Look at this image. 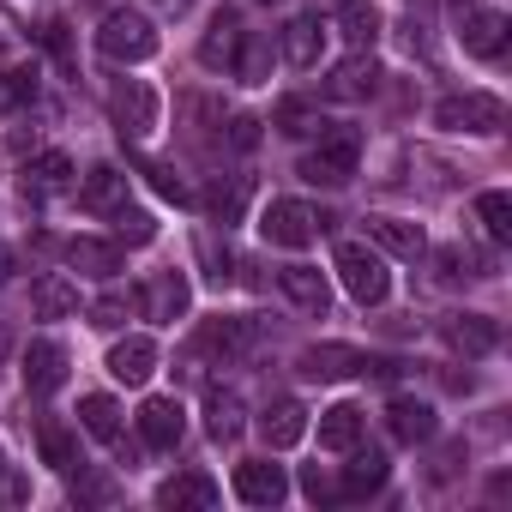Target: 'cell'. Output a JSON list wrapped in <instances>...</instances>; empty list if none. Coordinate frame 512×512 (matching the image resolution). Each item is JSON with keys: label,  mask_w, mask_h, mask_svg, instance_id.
Wrapping results in <instances>:
<instances>
[{"label": "cell", "mask_w": 512, "mask_h": 512, "mask_svg": "<svg viewBox=\"0 0 512 512\" xmlns=\"http://www.w3.org/2000/svg\"><path fill=\"white\" fill-rule=\"evenodd\" d=\"M109 115H115V133H121V139H145V133L157 127V91H151L145 79H127V85L115 91Z\"/></svg>", "instance_id": "8992f818"}, {"label": "cell", "mask_w": 512, "mask_h": 512, "mask_svg": "<svg viewBox=\"0 0 512 512\" xmlns=\"http://www.w3.org/2000/svg\"><path fill=\"white\" fill-rule=\"evenodd\" d=\"M73 181V157L67 151H43L37 163H25V199H43L49 187H67Z\"/></svg>", "instance_id": "4316f807"}, {"label": "cell", "mask_w": 512, "mask_h": 512, "mask_svg": "<svg viewBox=\"0 0 512 512\" xmlns=\"http://www.w3.org/2000/svg\"><path fill=\"white\" fill-rule=\"evenodd\" d=\"M235 79L241 85H266L272 79V37H260V31H241V43H235Z\"/></svg>", "instance_id": "7402d4cb"}, {"label": "cell", "mask_w": 512, "mask_h": 512, "mask_svg": "<svg viewBox=\"0 0 512 512\" xmlns=\"http://www.w3.org/2000/svg\"><path fill=\"white\" fill-rule=\"evenodd\" d=\"M368 241L398 253V260H422V253H428V235L416 223H404V217H368Z\"/></svg>", "instance_id": "5bb4252c"}, {"label": "cell", "mask_w": 512, "mask_h": 512, "mask_svg": "<svg viewBox=\"0 0 512 512\" xmlns=\"http://www.w3.org/2000/svg\"><path fill=\"white\" fill-rule=\"evenodd\" d=\"M79 205H85V211H121V205H127V175H121L115 163H97V169L85 175V187H79Z\"/></svg>", "instance_id": "e0dca14e"}, {"label": "cell", "mask_w": 512, "mask_h": 512, "mask_svg": "<svg viewBox=\"0 0 512 512\" xmlns=\"http://www.w3.org/2000/svg\"><path fill=\"white\" fill-rule=\"evenodd\" d=\"M229 145H235V151H253V145H260V121H253V115H235V121H229Z\"/></svg>", "instance_id": "b9f144b4"}, {"label": "cell", "mask_w": 512, "mask_h": 512, "mask_svg": "<svg viewBox=\"0 0 512 512\" xmlns=\"http://www.w3.org/2000/svg\"><path fill=\"white\" fill-rule=\"evenodd\" d=\"M187 302H193V284H187L181 272H163V278L145 290V314H151V320H181Z\"/></svg>", "instance_id": "cb8c5ba5"}, {"label": "cell", "mask_w": 512, "mask_h": 512, "mask_svg": "<svg viewBox=\"0 0 512 512\" xmlns=\"http://www.w3.org/2000/svg\"><path fill=\"white\" fill-rule=\"evenodd\" d=\"M386 422H392V440H404V446H422V440H434V404H422V398H392V410H386Z\"/></svg>", "instance_id": "9a60e30c"}, {"label": "cell", "mask_w": 512, "mask_h": 512, "mask_svg": "<svg viewBox=\"0 0 512 512\" xmlns=\"http://www.w3.org/2000/svg\"><path fill=\"white\" fill-rule=\"evenodd\" d=\"M205 428H211V440H235L241 434V398L235 392H211L205 398Z\"/></svg>", "instance_id": "d6a6232c"}, {"label": "cell", "mask_w": 512, "mask_h": 512, "mask_svg": "<svg viewBox=\"0 0 512 512\" xmlns=\"http://www.w3.org/2000/svg\"><path fill=\"white\" fill-rule=\"evenodd\" d=\"M320 229H326V217H320L314 205H302V199H272V205L260 211V235H266L272 247H308Z\"/></svg>", "instance_id": "5b68a950"}, {"label": "cell", "mask_w": 512, "mask_h": 512, "mask_svg": "<svg viewBox=\"0 0 512 512\" xmlns=\"http://www.w3.org/2000/svg\"><path fill=\"white\" fill-rule=\"evenodd\" d=\"M356 157H362V133H356V127H326V133H320V151L302 157V181L344 187V181L356 175Z\"/></svg>", "instance_id": "7a4b0ae2"}, {"label": "cell", "mask_w": 512, "mask_h": 512, "mask_svg": "<svg viewBox=\"0 0 512 512\" xmlns=\"http://www.w3.org/2000/svg\"><path fill=\"white\" fill-rule=\"evenodd\" d=\"M157 506H217V482H211V476H199V470L169 476V482L157 488Z\"/></svg>", "instance_id": "83f0119b"}, {"label": "cell", "mask_w": 512, "mask_h": 512, "mask_svg": "<svg viewBox=\"0 0 512 512\" xmlns=\"http://www.w3.org/2000/svg\"><path fill=\"white\" fill-rule=\"evenodd\" d=\"M278 43H284V61H290V67H320L326 31H320V19H290V25L278 31Z\"/></svg>", "instance_id": "ffe728a7"}, {"label": "cell", "mask_w": 512, "mask_h": 512, "mask_svg": "<svg viewBox=\"0 0 512 512\" xmlns=\"http://www.w3.org/2000/svg\"><path fill=\"white\" fill-rule=\"evenodd\" d=\"M247 205V181H229V187H211V217L217 223H235Z\"/></svg>", "instance_id": "f35d334b"}, {"label": "cell", "mask_w": 512, "mask_h": 512, "mask_svg": "<svg viewBox=\"0 0 512 512\" xmlns=\"http://www.w3.org/2000/svg\"><path fill=\"white\" fill-rule=\"evenodd\" d=\"M452 13H458V19H464V13H476V0H452Z\"/></svg>", "instance_id": "bcb514c9"}, {"label": "cell", "mask_w": 512, "mask_h": 512, "mask_svg": "<svg viewBox=\"0 0 512 512\" xmlns=\"http://www.w3.org/2000/svg\"><path fill=\"white\" fill-rule=\"evenodd\" d=\"M446 344L464 350V356H488V350L500 344V326H494L488 314H452V320H446Z\"/></svg>", "instance_id": "ac0fdd59"}, {"label": "cell", "mask_w": 512, "mask_h": 512, "mask_svg": "<svg viewBox=\"0 0 512 512\" xmlns=\"http://www.w3.org/2000/svg\"><path fill=\"white\" fill-rule=\"evenodd\" d=\"M278 127L290 133V139H314V133H326L332 121L314 109V103H302V97H290V103H278Z\"/></svg>", "instance_id": "1f68e13d"}, {"label": "cell", "mask_w": 512, "mask_h": 512, "mask_svg": "<svg viewBox=\"0 0 512 512\" xmlns=\"http://www.w3.org/2000/svg\"><path fill=\"white\" fill-rule=\"evenodd\" d=\"M476 217H482V229H488V241H512V199H506L500 187L476 199Z\"/></svg>", "instance_id": "e575fe53"}, {"label": "cell", "mask_w": 512, "mask_h": 512, "mask_svg": "<svg viewBox=\"0 0 512 512\" xmlns=\"http://www.w3.org/2000/svg\"><path fill=\"white\" fill-rule=\"evenodd\" d=\"M79 422H85V434H91V440H121V404H115L109 392L79 398Z\"/></svg>", "instance_id": "f1b7e54d"}, {"label": "cell", "mask_w": 512, "mask_h": 512, "mask_svg": "<svg viewBox=\"0 0 512 512\" xmlns=\"http://www.w3.org/2000/svg\"><path fill=\"white\" fill-rule=\"evenodd\" d=\"M260 434H266V446H278V452H284V446H296V440L308 434V410H302L296 398H278V404L260 416Z\"/></svg>", "instance_id": "44dd1931"}, {"label": "cell", "mask_w": 512, "mask_h": 512, "mask_svg": "<svg viewBox=\"0 0 512 512\" xmlns=\"http://www.w3.org/2000/svg\"><path fill=\"white\" fill-rule=\"evenodd\" d=\"M302 374L308 380H350V374H380V362L362 356V350H350V344H314L302 356Z\"/></svg>", "instance_id": "52a82bcc"}, {"label": "cell", "mask_w": 512, "mask_h": 512, "mask_svg": "<svg viewBox=\"0 0 512 512\" xmlns=\"http://www.w3.org/2000/svg\"><path fill=\"white\" fill-rule=\"evenodd\" d=\"M109 374H115L121 386H145V380L157 374V344H151V338H121V344L109 350Z\"/></svg>", "instance_id": "7c38bea8"}, {"label": "cell", "mask_w": 512, "mask_h": 512, "mask_svg": "<svg viewBox=\"0 0 512 512\" xmlns=\"http://www.w3.org/2000/svg\"><path fill=\"white\" fill-rule=\"evenodd\" d=\"M350 452H356V446H350ZM386 476H392L386 452H374V446H368V452H356V458H350V470H344V494H350V500L380 494V488H386Z\"/></svg>", "instance_id": "d4e9b609"}, {"label": "cell", "mask_w": 512, "mask_h": 512, "mask_svg": "<svg viewBox=\"0 0 512 512\" xmlns=\"http://www.w3.org/2000/svg\"><path fill=\"white\" fill-rule=\"evenodd\" d=\"M31 302H37V314H43V320H67V314H79V290H73L67 278H37Z\"/></svg>", "instance_id": "4dcf8cb0"}, {"label": "cell", "mask_w": 512, "mask_h": 512, "mask_svg": "<svg viewBox=\"0 0 512 512\" xmlns=\"http://www.w3.org/2000/svg\"><path fill=\"white\" fill-rule=\"evenodd\" d=\"M235 494H241L247 506H278V500L290 494V482H284V464H266V458H247V464H235Z\"/></svg>", "instance_id": "ba28073f"}, {"label": "cell", "mask_w": 512, "mask_h": 512, "mask_svg": "<svg viewBox=\"0 0 512 512\" xmlns=\"http://www.w3.org/2000/svg\"><path fill=\"white\" fill-rule=\"evenodd\" d=\"M338 13H344V37H350L356 49H368V43L380 37V13L368 7V0H338Z\"/></svg>", "instance_id": "836d02e7"}, {"label": "cell", "mask_w": 512, "mask_h": 512, "mask_svg": "<svg viewBox=\"0 0 512 512\" xmlns=\"http://www.w3.org/2000/svg\"><path fill=\"white\" fill-rule=\"evenodd\" d=\"M199 350L205 356H247L253 350V320H205L199 326Z\"/></svg>", "instance_id": "d6986e66"}, {"label": "cell", "mask_w": 512, "mask_h": 512, "mask_svg": "<svg viewBox=\"0 0 512 512\" xmlns=\"http://www.w3.org/2000/svg\"><path fill=\"white\" fill-rule=\"evenodd\" d=\"M374 85H380V67L368 61V49H356L344 67H332V79H326V91L338 97V103H362V97H374Z\"/></svg>", "instance_id": "8fae6325"}, {"label": "cell", "mask_w": 512, "mask_h": 512, "mask_svg": "<svg viewBox=\"0 0 512 512\" xmlns=\"http://www.w3.org/2000/svg\"><path fill=\"white\" fill-rule=\"evenodd\" d=\"M115 217V229H121V241H133V247H145L151 235H157V223H151V211H139V205H121V211H109Z\"/></svg>", "instance_id": "74e56055"}, {"label": "cell", "mask_w": 512, "mask_h": 512, "mask_svg": "<svg viewBox=\"0 0 512 512\" xmlns=\"http://www.w3.org/2000/svg\"><path fill=\"white\" fill-rule=\"evenodd\" d=\"M7 266H13V253H7V247H0V278H7Z\"/></svg>", "instance_id": "7dc6e473"}, {"label": "cell", "mask_w": 512, "mask_h": 512, "mask_svg": "<svg viewBox=\"0 0 512 512\" xmlns=\"http://www.w3.org/2000/svg\"><path fill=\"white\" fill-rule=\"evenodd\" d=\"M434 127H446V133H500L506 127V103L488 97V91H464V97H446L434 109Z\"/></svg>", "instance_id": "277c9868"}, {"label": "cell", "mask_w": 512, "mask_h": 512, "mask_svg": "<svg viewBox=\"0 0 512 512\" xmlns=\"http://www.w3.org/2000/svg\"><path fill=\"white\" fill-rule=\"evenodd\" d=\"M19 374H25V386H31V392H55V386L67 380V350H61V344H49V338H37V344L25 350Z\"/></svg>", "instance_id": "4fadbf2b"}, {"label": "cell", "mask_w": 512, "mask_h": 512, "mask_svg": "<svg viewBox=\"0 0 512 512\" xmlns=\"http://www.w3.org/2000/svg\"><path fill=\"white\" fill-rule=\"evenodd\" d=\"M356 440H362V410H356V404L320 410V446H326V452H350Z\"/></svg>", "instance_id": "484cf974"}, {"label": "cell", "mask_w": 512, "mask_h": 512, "mask_svg": "<svg viewBox=\"0 0 512 512\" xmlns=\"http://www.w3.org/2000/svg\"><path fill=\"white\" fill-rule=\"evenodd\" d=\"M73 500H115V488H109L103 476H79V482H73Z\"/></svg>", "instance_id": "7bdbcfd3"}, {"label": "cell", "mask_w": 512, "mask_h": 512, "mask_svg": "<svg viewBox=\"0 0 512 512\" xmlns=\"http://www.w3.org/2000/svg\"><path fill=\"white\" fill-rule=\"evenodd\" d=\"M338 278H344V290H350L362 308H380V302L392 296V272H386V260H380L368 241H344V247H338Z\"/></svg>", "instance_id": "6da1fadb"}, {"label": "cell", "mask_w": 512, "mask_h": 512, "mask_svg": "<svg viewBox=\"0 0 512 512\" xmlns=\"http://www.w3.org/2000/svg\"><path fill=\"white\" fill-rule=\"evenodd\" d=\"M97 49H103V61H121V67L151 61L157 55V25L145 13H109L103 31H97Z\"/></svg>", "instance_id": "3957f363"}, {"label": "cell", "mask_w": 512, "mask_h": 512, "mask_svg": "<svg viewBox=\"0 0 512 512\" xmlns=\"http://www.w3.org/2000/svg\"><path fill=\"white\" fill-rule=\"evenodd\" d=\"M139 434H145V446L169 452V446H181V434H187V410H181L175 398H145V404H139Z\"/></svg>", "instance_id": "9c48e42d"}, {"label": "cell", "mask_w": 512, "mask_h": 512, "mask_svg": "<svg viewBox=\"0 0 512 512\" xmlns=\"http://www.w3.org/2000/svg\"><path fill=\"white\" fill-rule=\"evenodd\" d=\"M0 356H7V332H0Z\"/></svg>", "instance_id": "c3c4849f"}, {"label": "cell", "mask_w": 512, "mask_h": 512, "mask_svg": "<svg viewBox=\"0 0 512 512\" xmlns=\"http://www.w3.org/2000/svg\"><path fill=\"white\" fill-rule=\"evenodd\" d=\"M235 43H241V25H235L229 13H217L211 31H205V43H199V61H205V67H229V61H235Z\"/></svg>", "instance_id": "f546056e"}, {"label": "cell", "mask_w": 512, "mask_h": 512, "mask_svg": "<svg viewBox=\"0 0 512 512\" xmlns=\"http://www.w3.org/2000/svg\"><path fill=\"white\" fill-rule=\"evenodd\" d=\"M13 43H19V19L0 7V49H13Z\"/></svg>", "instance_id": "ee69618b"}, {"label": "cell", "mask_w": 512, "mask_h": 512, "mask_svg": "<svg viewBox=\"0 0 512 512\" xmlns=\"http://www.w3.org/2000/svg\"><path fill=\"white\" fill-rule=\"evenodd\" d=\"M37 446H43V464H55V470H73V434H67V428L43 422V428H37Z\"/></svg>", "instance_id": "8d00e7d4"}, {"label": "cell", "mask_w": 512, "mask_h": 512, "mask_svg": "<svg viewBox=\"0 0 512 512\" xmlns=\"http://www.w3.org/2000/svg\"><path fill=\"white\" fill-rule=\"evenodd\" d=\"M464 25V55H476V61H500V49H506V37H512V25H506V13H464L458 19Z\"/></svg>", "instance_id": "30bf717a"}, {"label": "cell", "mask_w": 512, "mask_h": 512, "mask_svg": "<svg viewBox=\"0 0 512 512\" xmlns=\"http://www.w3.org/2000/svg\"><path fill=\"white\" fill-rule=\"evenodd\" d=\"M31 73H0V115H7V109H19V103H31Z\"/></svg>", "instance_id": "ab89813d"}, {"label": "cell", "mask_w": 512, "mask_h": 512, "mask_svg": "<svg viewBox=\"0 0 512 512\" xmlns=\"http://www.w3.org/2000/svg\"><path fill=\"white\" fill-rule=\"evenodd\" d=\"M133 308H145V290H127V296H97V302H91V326L115 332V326H127V314H133Z\"/></svg>", "instance_id": "d590c367"}, {"label": "cell", "mask_w": 512, "mask_h": 512, "mask_svg": "<svg viewBox=\"0 0 512 512\" xmlns=\"http://www.w3.org/2000/svg\"><path fill=\"white\" fill-rule=\"evenodd\" d=\"M302 488H308V494H314V500H326V476H320V464H314V470H308V476H302Z\"/></svg>", "instance_id": "f6af8a7d"}, {"label": "cell", "mask_w": 512, "mask_h": 512, "mask_svg": "<svg viewBox=\"0 0 512 512\" xmlns=\"http://www.w3.org/2000/svg\"><path fill=\"white\" fill-rule=\"evenodd\" d=\"M145 175H151V187H157L163 199H175V205H187V181H181V175H175L169 163H151Z\"/></svg>", "instance_id": "60d3db41"}, {"label": "cell", "mask_w": 512, "mask_h": 512, "mask_svg": "<svg viewBox=\"0 0 512 512\" xmlns=\"http://www.w3.org/2000/svg\"><path fill=\"white\" fill-rule=\"evenodd\" d=\"M67 266L73 272H91V278H115L121 272V247L115 241H97V235H73L67 241Z\"/></svg>", "instance_id": "2e32d148"}, {"label": "cell", "mask_w": 512, "mask_h": 512, "mask_svg": "<svg viewBox=\"0 0 512 512\" xmlns=\"http://www.w3.org/2000/svg\"><path fill=\"white\" fill-rule=\"evenodd\" d=\"M284 296H290L302 314H326V308H332L326 272H314V266H290V272H284Z\"/></svg>", "instance_id": "603a6c76"}]
</instances>
